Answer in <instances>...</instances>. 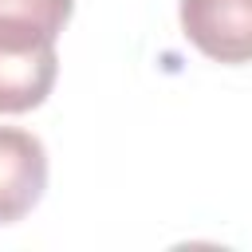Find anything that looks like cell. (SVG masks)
<instances>
[{
  "mask_svg": "<svg viewBox=\"0 0 252 252\" xmlns=\"http://www.w3.org/2000/svg\"><path fill=\"white\" fill-rule=\"evenodd\" d=\"M181 32L217 63H252V0H181Z\"/></svg>",
  "mask_w": 252,
  "mask_h": 252,
  "instance_id": "7a4b0ae2",
  "label": "cell"
},
{
  "mask_svg": "<svg viewBox=\"0 0 252 252\" xmlns=\"http://www.w3.org/2000/svg\"><path fill=\"white\" fill-rule=\"evenodd\" d=\"M59 75L55 39H32L0 32V114L35 110Z\"/></svg>",
  "mask_w": 252,
  "mask_h": 252,
  "instance_id": "6da1fadb",
  "label": "cell"
},
{
  "mask_svg": "<svg viewBox=\"0 0 252 252\" xmlns=\"http://www.w3.org/2000/svg\"><path fill=\"white\" fill-rule=\"evenodd\" d=\"M75 0H0V32L32 35V39H59L71 20Z\"/></svg>",
  "mask_w": 252,
  "mask_h": 252,
  "instance_id": "277c9868",
  "label": "cell"
},
{
  "mask_svg": "<svg viewBox=\"0 0 252 252\" xmlns=\"http://www.w3.org/2000/svg\"><path fill=\"white\" fill-rule=\"evenodd\" d=\"M47 189L43 142L28 130L0 126V224L28 217Z\"/></svg>",
  "mask_w": 252,
  "mask_h": 252,
  "instance_id": "3957f363",
  "label": "cell"
}]
</instances>
